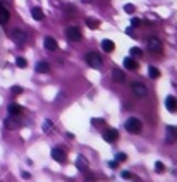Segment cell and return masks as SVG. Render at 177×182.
<instances>
[{
	"label": "cell",
	"mask_w": 177,
	"mask_h": 182,
	"mask_svg": "<svg viewBox=\"0 0 177 182\" xmlns=\"http://www.w3.org/2000/svg\"><path fill=\"white\" fill-rule=\"evenodd\" d=\"M43 45H45V48L50 50V52H53V50H57V41L53 40L52 36H47L43 40Z\"/></svg>",
	"instance_id": "10"
},
{
	"label": "cell",
	"mask_w": 177,
	"mask_h": 182,
	"mask_svg": "<svg viewBox=\"0 0 177 182\" xmlns=\"http://www.w3.org/2000/svg\"><path fill=\"white\" fill-rule=\"evenodd\" d=\"M76 167H78L79 170L86 172L88 170V160H86L83 155H78V158H76Z\"/></svg>",
	"instance_id": "9"
},
{
	"label": "cell",
	"mask_w": 177,
	"mask_h": 182,
	"mask_svg": "<svg viewBox=\"0 0 177 182\" xmlns=\"http://www.w3.org/2000/svg\"><path fill=\"white\" fill-rule=\"evenodd\" d=\"M52 127H53V122H52V120H45V122H43V131H50V129H52Z\"/></svg>",
	"instance_id": "26"
},
{
	"label": "cell",
	"mask_w": 177,
	"mask_h": 182,
	"mask_svg": "<svg viewBox=\"0 0 177 182\" xmlns=\"http://www.w3.org/2000/svg\"><path fill=\"white\" fill-rule=\"evenodd\" d=\"M163 170H165V165H163L162 162H157V163H155V172H158V174H162Z\"/></svg>",
	"instance_id": "24"
},
{
	"label": "cell",
	"mask_w": 177,
	"mask_h": 182,
	"mask_svg": "<svg viewBox=\"0 0 177 182\" xmlns=\"http://www.w3.org/2000/svg\"><path fill=\"white\" fill-rule=\"evenodd\" d=\"M124 11L127 12V14H133V12L136 11V7H134L133 4H125V5H124Z\"/></svg>",
	"instance_id": "25"
},
{
	"label": "cell",
	"mask_w": 177,
	"mask_h": 182,
	"mask_svg": "<svg viewBox=\"0 0 177 182\" xmlns=\"http://www.w3.org/2000/svg\"><path fill=\"white\" fill-rule=\"evenodd\" d=\"M86 24H88V26L91 28V29H96V28L100 26V22L96 21V19H86Z\"/></svg>",
	"instance_id": "22"
},
{
	"label": "cell",
	"mask_w": 177,
	"mask_h": 182,
	"mask_svg": "<svg viewBox=\"0 0 177 182\" xmlns=\"http://www.w3.org/2000/svg\"><path fill=\"white\" fill-rule=\"evenodd\" d=\"M67 38H69L70 41H79L83 38V34H81L78 26H69L67 28Z\"/></svg>",
	"instance_id": "6"
},
{
	"label": "cell",
	"mask_w": 177,
	"mask_h": 182,
	"mask_svg": "<svg viewBox=\"0 0 177 182\" xmlns=\"http://www.w3.org/2000/svg\"><path fill=\"white\" fill-rule=\"evenodd\" d=\"M9 113H11L12 117H17V115H21V113H22V107H21V105H17V103H12V105H9Z\"/></svg>",
	"instance_id": "13"
},
{
	"label": "cell",
	"mask_w": 177,
	"mask_h": 182,
	"mask_svg": "<svg viewBox=\"0 0 177 182\" xmlns=\"http://www.w3.org/2000/svg\"><path fill=\"white\" fill-rule=\"evenodd\" d=\"M83 2H84V4H88V2H91V0H83Z\"/></svg>",
	"instance_id": "33"
},
{
	"label": "cell",
	"mask_w": 177,
	"mask_h": 182,
	"mask_svg": "<svg viewBox=\"0 0 177 182\" xmlns=\"http://www.w3.org/2000/svg\"><path fill=\"white\" fill-rule=\"evenodd\" d=\"M86 62H88V65H91L93 69H102V67H103L102 55H98L96 52H88L86 53Z\"/></svg>",
	"instance_id": "1"
},
{
	"label": "cell",
	"mask_w": 177,
	"mask_h": 182,
	"mask_svg": "<svg viewBox=\"0 0 177 182\" xmlns=\"http://www.w3.org/2000/svg\"><path fill=\"white\" fill-rule=\"evenodd\" d=\"M48 69H50V65H48L45 60H41V62H38L36 64V71L38 72H41V74H45V72H48Z\"/></svg>",
	"instance_id": "18"
},
{
	"label": "cell",
	"mask_w": 177,
	"mask_h": 182,
	"mask_svg": "<svg viewBox=\"0 0 177 182\" xmlns=\"http://www.w3.org/2000/svg\"><path fill=\"white\" fill-rule=\"evenodd\" d=\"M124 67H125V69H131V71H136V69H138V62L127 57V59H124Z\"/></svg>",
	"instance_id": "17"
},
{
	"label": "cell",
	"mask_w": 177,
	"mask_h": 182,
	"mask_svg": "<svg viewBox=\"0 0 177 182\" xmlns=\"http://www.w3.org/2000/svg\"><path fill=\"white\" fill-rule=\"evenodd\" d=\"M131 89H133V93L136 95L138 98H144L148 95V88L143 82H133V84H131Z\"/></svg>",
	"instance_id": "4"
},
{
	"label": "cell",
	"mask_w": 177,
	"mask_h": 182,
	"mask_svg": "<svg viewBox=\"0 0 177 182\" xmlns=\"http://www.w3.org/2000/svg\"><path fill=\"white\" fill-rule=\"evenodd\" d=\"M175 139H177V131L174 129V127L169 126V127H167V143L170 144V143H174Z\"/></svg>",
	"instance_id": "15"
},
{
	"label": "cell",
	"mask_w": 177,
	"mask_h": 182,
	"mask_svg": "<svg viewBox=\"0 0 177 182\" xmlns=\"http://www.w3.org/2000/svg\"><path fill=\"white\" fill-rule=\"evenodd\" d=\"M122 177H124V179H131L133 175H131L129 172H122Z\"/></svg>",
	"instance_id": "32"
},
{
	"label": "cell",
	"mask_w": 177,
	"mask_h": 182,
	"mask_svg": "<svg viewBox=\"0 0 177 182\" xmlns=\"http://www.w3.org/2000/svg\"><path fill=\"white\" fill-rule=\"evenodd\" d=\"M0 5H2V0H0Z\"/></svg>",
	"instance_id": "34"
},
{
	"label": "cell",
	"mask_w": 177,
	"mask_h": 182,
	"mask_svg": "<svg viewBox=\"0 0 177 182\" xmlns=\"http://www.w3.org/2000/svg\"><path fill=\"white\" fill-rule=\"evenodd\" d=\"M52 158H53L55 162H59V163H64L67 156H66V153H64L60 148H53V149H52Z\"/></svg>",
	"instance_id": "8"
},
{
	"label": "cell",
	"mask_w": 177,
	"mask_h": 182,
	"mask_svg": "<svg viewBox=\"0 0 177 182\" xmlns=\"http://www.w3.org/2000/svg\"><path fill=\"white\" fill-rule=\"evenodd\" d=\"M84 182H95V177H93V175H89V174H86Z\"/></svg>",
	"instance_id": "31"
},
{
	"label": "cell",
	"mask_w": 177,
	"mask_h": 182,
	"mask_svg": "<svg viewBox=\"0 0 177 182\" xmlns=\"http://www.w3.org/2000/svg\"><path fill=\"white\" fill-rule=\"evenodd\" d=\"M125 160H127V156H125L124 153H119L117 155V162H125Z\"/></svg>",
	"instance_id": "29"
},
{
	"label": "cell",
	"mask_w": 177,
	"mask_h": 182,
	"mask_svg": "<svg viewBox=\"0 0 177 182\" xmlns=\"http://www.w3.org/2000/svg\"><path fill=\"white\" fill-rule=\"evenodd\" d=\"M141 129H143V124H141L139 119H136V117L127 119V122H125V131H127V132L138 134V132H141Z\"/></svg>",
	"instance_id": "2"
},
{
	"label": "cell",
	"mask_w": 177,
	"mask_h": 182,
	"mask_svg": "<svg viewBox=\"0 0 177 182\" xmlns=\"http://www.w3.org/2000/svg\"><path fill=\"white\" fill-rule=\"evenodd\" d=\"M165 107L169 112H175L177 110V100L174 96H167L165 98Z\"/></svg>",
	"instance_id": "11"
},
{
	"label": "cell",
	"mask_w": 177,
	"mask_h": 182,
	"mask_svg": "<svg viewBox=\"0 0 177 182\" xmlns=\"http://www.w3.org/2000/svg\"><path fill=\"white\" fill-rule=\"evenodd\" d=\"M5 127H7V129H16V127H17V120L16 119H5Z\"/></svg>",
	"instance_id": "20"
},
{
	"label": "cell",
	"mask_w": 177,
	"mask_h": 182,
	"mask_svg": "<svg viewBox=\"0 0 177 182\" xmlns=\"http://www.w3.org/2000/svg\"><path fill=\"white\" fill-rule=\"evenodd\" d=\"M9 34H11V38L17 45H24V43H26V40H28V34L24 33L21 28H14V29H11V33H9Z\"/></svg>",
	"instance_id": "3"
},
{
	"label": "cell",
	"mask_w": 177,
	"mask_h": 182,
	"mask_svg": "<svg viewBox=\"0 0 177 182\" xmlns=\"http://www.w3.org/2000/svg\"><path fill=\"white\" fill-rule=\"evenodd\" d=\"M148 74H150V78H151V79H158V78H160V71L157 69V67H150Z\"/></svg>",
	"instance_id": "21"
},
{
	"label": "cell",
	"mask_w": 177,
	"mask_h": 182,
	"mask_svg": "<svg viewBox=\"0 0 177 182\" xmlns=\"http://www.w3.org/2000/svg\"><path fill=\"white\" fill-rule=\"evenodd\" d=\"M31 14H33V17L36 19V21H43V17H45L43 11H41L40 7H34L33 11H31Z\"/></svg>",
	"instance_id": "19"
},
{
	"label": "cell",
	"mask_w": 177,
	"mask_h": 182,
	"mask_svg": "<svg viewBox=\"0 0 177 182\" xmlns=\"http://www.w3.org/2000/svg\"><path fill=\"white\" fill-rule=\"evenodd\" d=\"M131 55L139 57V55H143V50H141V48H138V47H134V48H131Z\"/></svg>",
	"instance_id": "27"
},
{
	"label": "cell",
	"mask_w": 177,
	"mask_h": 182,
	"mask_svg": "<svg viewBox=\"0 0 177 182\" xmlns=\"http://www.w3.org/2000/svg\"><path fill=\"white\" fill-rule=\"evenodd\" d=\"M12 93H14V95H21L22 93V88H21V86H12Z\"/></svg>",
	"instance_id": "28"
},
{
	"label": "cell",
	"mask_w": 177,
	"mask_h": 182,
	"mask_svg": "<svg viewBox=\"0 0 177 182\" xmlns=\"http://www.w3.org/2000/svg\"><path fill=\"white\" fill-rule=\"evenodd\" d=\"M148 50L150 52H153V53H160L162 52V41L158 40V38H150L148 40Z\"/></svg>",
	"instance_id": "5"
},
{
	"label": "cell",
	"mask_w": 177,
	"mask_h": 182,
	"mask_svg": "<svg viewBox=\"0 0 177 182\" xmlns=\"http://www.w3.org/2000/svg\"><path fill=\"white\" fill-rule=\"evenodd\" d=\"M102 48H103V52L110 53V52H114L115 45H114V41H112V40H103V41H102Z\"/></svg>",
	"instance_id": "16"
},
{
	"label": "cell",
	"mask_w": 177,
	"mask_h": 182,
	"mask_svg": "<svg viewBox=\"0 0 177 182\" xmlns=\"http://www.w3.org/2000/svg\"><path fill=\"white\" fill-rule=\"evenodd\" d=\"M131 24H133V26H139V24H141V21H139L138 17H133V19H131Z\"/></svg>",
	"instance_id": "30"
},
{
	"label": "cell",
	"mask_w": 177,
	"mask_h": 182,
	"mask_svg": "<svg viewBox=\"0 0 177 182\" xmlns=\"http://www.w3.org/2000/svg\"><path fill=\"white\" fill-rule=\"evenodd\" d=\"M16 65H17V67H26L28 65V60L24 59V57H17V59H16Z\"/></svg>",
	"instance_id": "23"
},
{
	"label": "cell",
	"mask_w": 177,
	"mask_h": 182,
	"mask_svg": "<svg viewBox=\"0 0 177 182\" xmlns=\"http://www.w3.org/2000/svg\"><path fill=\"white\" fill-rule=\"evenodd\" d=\"M9 17H11V12H9L4 5H0V24H5V22L9 21Z\"/></svg>",
	"instance_id": "14"
},
{
	"label": "cell",
	"mask_w": 177,
	"mask_h": 182,
	"mask_svg": "<svg viewBox=\"0 0 177 182\" xmlns=\"http://www.w3.org/2000/svg\"><path fill=\"white\" fill-rule=\"evenodd\" d=\"M117 138H119V131L117 129H108V131H105V132H103V139L107 143L117 141Z\"/></svg>",
	"instance_id": "7"
},
{
	"label": "cell",
	"mask_w": 177,
	"mask_h": 182,
	"mask_svg": "<svg viewBox=\"0 0 177 182\" xmlns=\"http://www.w3.org/2000/svg\"><path fill=\"white\" fill-rule=\"evenodd\" d=\"M112 79H114L115 82H122L125 79L124 71H122V69H114V71H112Z\"/></svg>",
	"instance_id": "12"
}]
</instances>
